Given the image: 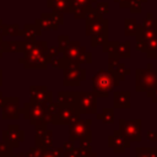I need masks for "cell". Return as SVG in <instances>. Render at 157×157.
Returning <instances> with one entry per match:
<instances>
[{"label": "cell", "instance_id": "50", "mask_svg": "<svg viewBox=\"0 0 157 157\" xmlns=\"http://www.w3.org/2000/svg\"><path fill=\"white\" fill-rule=\"evenodd\" d=\"M0 23H2V20H1V18H0Z\"/></svg>", "mask_w": 157, "mask_h": 157}, {"label": "cell", "instance_id": "40", "mask_svg": "<svg viewBox=\"0 0 157 157\" xmlns=\"http://www.w3.org/2000/svg\"><path fill=\"white\" fill-rule=\"evenodd\" d=\"M40 155H42V150L34 146L28 150V152L26 153V157H40Z\"/></svg>", "mask_w": 157, "mask_h": 157}, {"label": "cell", "instance_id": "6", "mask_svg": "<svg viewBox=\"0 0 157 157\" xmlns=\"http://www.w3.org/2000/svg\"><path fill=\"white\" fill-rule=\"evenodd\" d=\"M141 120L134 119V120H119V131L124 136L125 140L129 142L131 141H141Z\"/></svg>", "mask_w": 157, "mask_h": 157}, {"label": "cell", "instance_id": "43", "mask_svg": "<svg viewBox=\"0 0 157 157\" xmlns=\"http://www.w3.org/2000/svg\"><path fill=\"white\" fill-rule=\"evenodd\" d=\"M147 139L152 142H156L157 141V131H153V130H150L147 132Z\"/></svg>", "mask_w": 157, "mask_h": 157}, {"label": "cell", "instance_id": "45", "mask_svg": "<svg viewBox=\"0 0 157 157\" xmlns=\"http://www.w3.org/2000/svg\"><path fill=\"white\" fill-rule=\"evenodd\" d=\"M4 103H5V97L2 96V93L0 92V108L4 105Z\"/></svg>", "mask_w": 157, "mask_h": 157}, {"label": "cell", "instance_id": "3", "mask_svg": "<svg viewBox=\"0 0 157 157\" xmlns=\"http://www.w3.org/2000/svg\"><path fill=\"white\" fill-rule=\"evenodd\" d=\"M20 113H22L25 119L29 120V123L32 125L48 123L45 104H43V103H34V102L26 103L25 107L22 109H20Z\"/></svg>", "mask_w": 157, "mask_h": 157}, {"label": "cell", "instance_id": "16", "mask_svg": "<svg viewBox=\"0 0 157 157\" xmlns=\"http://www.w3.org/2000/svg\"><path fill=\"white\" fill-rule=\"evenodd\" d=\"M58 104L60 107H78V92H59Z\"/></svg>", "mask_w": 157, "mask_h": 157}, {"label": "cell", "instance_id": "11", "mask_svg": "<svg viewBox=\"0 0 157 157\" xmlns=\"http://www.w3.org/2000/svg\"><path fill=\"white\" fill-rule=\"evenodd\" d=\"M17 97H5V103L1 107V117L6 120L18 119L20 117V103Z\"/></svg>", "mask_w": 157, "mask_h": 157}, {"label": "cell", "instance_id": "23", "mask_svg": "<svg viewBox=\"0 0 157 157\" xmlns=\"http://www.w3.org/2000/svg\"><path fill=\"white\" fill-rule=\"evenodd\" d=\"M139 29V25L135 18H125L124 20V31L126 36H136Z\"/></svg>", "mask_w": 157, "mask_h": 157}, {"label": "cell", "instance_id": "31", "mask_svg": "<svg viewBox=\"0 0 157 157\" xmlns=\"http://www.w3.org/2000/svg\"><path fill=\"white\" fill-rule=\"evenodd\" d=\"M118 43L117 40L113 42H107L105 44H103V52L109 54V56H117V48H118Z\"/></svg>", "mask_w": 157, "mask_h": 157}, {"label": "cell", "instance_id": "34", "mask_svg": "<svg viewBox=\"0 0 157 157\" xmlns=\"http://www.w3.org/2000/svg\"><path fill=\"white\" fill-rule=\"evenodd\" d=\"M70 42V37L69 36H59L58 37V49H59V53L63 54V52L65 50L67 43Z\"/></svg>", "mask_w": 157, "mask_h": 157}, {"label": "cell", "instance_id": "35", "mask_svg": "<svg viewBox=\"0 0 157 157\" xmlns=\"http://www.w3.org/2000/svg\"><path fill=\"white\" fill-rule=\"evenodd\" d=\"M59 108H60V105H59L58 103H54L53 101L45 103V112H47V115H53V114H55V113L59 110Z\"/></svg>", "mask_w": 157, "mask_h": 157}, {"label": "cell", "instance_id": "33", "mask_svg": "<svg viewBox=\"0 0 157 157\" xmlns=\"http://www.w3.org/2000/svg\"><path fill=\"white\" fill-rule=\"evenodd\" d=\"M12 147L10 145H7L6 142L1 141L0 142V157H10L13 152H12Z\"/></svg>", "mask_w": 157, "mask_h": 157}, {"label": "cell", "instance_id": "21", "mask_svg": "<svg viewBox=\"0 0 157 157\" xmlns=\"http://www.w3.org/2000/svg\"><path fill=\"white\" fill-rule=\"evenodd\" d=\"M40 29L38 28V26L34 23V25H26L23 27V29L20 31V36H23L25 37V40L27 42H34L36 37L40 34Z\"/></svg>", "mask_w": 157, "mask_h": 157}, {"label": "cell", "instance_id": "36", "mask_svg": "<svg viewBox=\"0 0 157 157\" xmlns=\"http://www.w3.org/2000/svg\"><path fill=\"white\" fill-rule=\"evenodd\" d=\"M147 50L146 52H153V53H157V32L155 33L153 37H151L148 40H147Z\"/></svg>", "mask_w": 157, "mask_h": 157}, {"label": "cell", "instance_id": "41", "mask_svg": "<svg viewBox=\"0 0 157 157\" xmlns=\"http://www.w3.org/2000/svg\"><path fill=\"white\" fill-rule=\"evenodd\" d=\"M75 148V146H74V142L72 141H66V142H64V145H63V150H64V152H69V151H72Z\"/></svg>", "mask_w": 157, "mask_h": 157}, {"label": "cell", "instance_id": "2", "mask_svg": "<svg viewBox=\"0 0 157 157\" xmlns=\"http://www.w3.org/2000/svg\"><path fill=\"white\" fill-rule=\"evenodd\" d=\"M135 78L136 91L148 93L157 86V70L150 66H147L146 69H136Z\"/></svg>", "mask_w": 157, "mask_h": 157}, {"label": "cell", "instance_id": "22", "mask_svg": "<svg viewBox=\"0 0 157 157\" xmlns=\"http://www.w3.org/2000/svg\"><path fill=\"white\" fill-rule=\"evenodd\" d=\"M80 48H81V44H80L78 40H75V42L70 40V42L67 43L65 50L63 52V54H64V56H66L67 59H70V60L74 63V61L77 59V55H78V53H80Z\"/></svg>", "mask_w": 157, "mask_h": 157}, {"label": "cell", "instance_id": "37", "mask_svg": "<svg viewBox=\"0 0 157 157\" xmlns=\"http://www.w3.org/2000/svg\"><path fill=\"white\" fill-rule=\"evenodd\" d=\"M94 9H96L101 15H105V13H108V11H109V5H108L107 1H97V5H96Z\"/></svg>", "mask_w": 157, "mask_h": 157}, {"label": "cell", "instance_id": "10", "mask_svg": "<svg viewBox=\"0 0 157 157\" xmlns=\"http://www.w3.org/2000/svg\"><path fill=\"white\" fill-rule=\"evenodd\" d=\"M78 107L82 113H97V96L93 92H78Z\"/></svg>", "mask_w": 157, "mask_h": 157}, {"label": "cell", "instance_id": "9", "mask_svg": "<svg viewBox=\"0 0 157 157\" xmlns=\"http://www.w3.org/2000/svg\"><path fill=\"white\" fill-rule=\"evenodd\" d=\"M1 137H2L4 142L10 145L12 148H15V147L20 146L21 141H23L25 134H23L22 130H20L17 124H10L7 126V129L1 132Z\"/></svg>", "mask_w": 157, "mask_h": 157}, {"label": "cell", "instance_id": "46", "mask_svg": "<svg viewBox=\"0 0 157 157\" xmlns=\"http://www.w3.org/2000/svg\"><path fill=\"white\" fill-rule=\"evenodd\" d=\"M10 157H26V155H25V153H16V155L12 153Z\"/></svg>", "mask_w": 157, "mask_h": 157}, {"label": "cell", "instance_id": "32", "mask_svg": "<svg viewBox=\"0 0 157 157\" xmlns=\"http://www.w3.org/2000/svg\"><path fill=\"white\" fill-rule=\"evenodd\" d=\"M18 25H4V36H20Z\"/></svg>", "mask_w": 157, "mask_h": 157}, {"label": "cell", "instance_id": "18", "mask_svg": "<svg viewBox=\"0 0 157 157\" xmlns=\"http://www.w3.org/2000/svg\"><path fill=\"white\" fill-rule=\"evenodd\" d=\"M113 96H114V108L117 109L130 108V92L129 91H115Z\"/></svg>", "mask_w": 157, "mask_h": 157}, {"label": "cell", "instance_id": "28", "mask_svg": "<svg viewBox=\"0 0 157 157\" xmlns=\"http://www.w3.org/2000/svg\"><path fill=\"white\" fill-rule=\"evenodd\" d=\"M107 42H108V32H103V33H98V34L91 36V44H92V47L103 45Z\"/></svg>", "mask_w": 157, "mask_h": 157}, {"label": "cell", "instance_id": "42", "mask_svg": "<svg viewBox=\"0 0 157 157\" xmlns=\"http://www.w3.org/2000/svg\"><path fill=\"white\" fill-rule=\"evenodd\" d=\"M63 157H81L78 151H77V147H75L72 151H69V152H64Z\"/></svg>", "mask_w": 157, "mask_h": 157}, {"label": "cell", "instance_id": "7", "mask_svg": "<svg viewBox=\"0 0 157 157\" xmlns=\"http://www.w3.org/2000/svg\"><path fill=\"white\" fill-rule=\"evenodd\" d=\"M86 78V70L81 66H75L71 64L66 69H64L63 83L65 86H80V82Z\"/></svg>", "mask_w": 157, "mask_h": 157}, {"label": "cell", "instance_id": "24", "mask_svg": "<svg viewBox=\"0 0 157 157\" xmlns=\"http://www.w3.org/2000/svg\"><path fill=\"white\" fill-rule=\"evenodd\" d=\"M97 119L104 124H112L114 121V109L104 108L101 113H97Z\"/></svg>", "mask_w": 157, "mask_h": 157}, {"label": "cell", "instance_id": "44", "mask_svg": "<svg viewBox=\"0 0 157 157\" xmlns=\"http://www.w3.org/2000/svg\"><path fill=\"white\" fill-rule=\"evenodd\" d=\"M147 96H148V97H151V98H152V101H153L155 103H157V86H156L151 92H148V93H147Z\"/></svg>", "mask_w": 157, "mask_h": 157}, {"label": "cell", "instance_id": "14", "mask_svg": "<svg viewBox=\"0 0 157 157\" xmlns=\"http://www.w3.org/2000/svg\"><path fill=\"white\" fill-rule=\"evenodd\" d=\"M86 26H85V32L87 36H93V34H98V33H103V32H108V23L109 21L107 18H98L94 21H85Z\"/></svg>", "mask_w": 157, "mask_h": 157}, {"label": "cell", "instance_id": "39", "mask_svg": "<svg viewBox=\"0 0 157 157\" xmlns=\"http://www.w3.org/2000/svg\"><path fill=\"white\" fill-rule=\"evenodd\" d=\"M59 49H58V47H50V48H48V50H47V53H45V55H47V58H48V60H49V63H50V60H53L54 58H56V56H59Z\"/></svg>", "mask_w": 157, "mask_h": 157}, {"label": "cell", "instance_id": "47", "mask_svg": "<svg viewBox=\"0 0 157 157\" xmlns=\"http://www.w3.org/2000/svg\"><path fill=\"white\" fill-rule=\"evenodd\" d=\"M4 36V23H0V37Z\"/></svg>", "mask_w": 157, "mask_h": 157}, {"label": "cell", "instance_id": "30", "mask_svg": "<svg viewBox=\"0 0 157 157\" xmlns=\"http://www.w3.org/2000/svg\"><path fill=\"white\" fill-rule=\"evenodd\" d=\"M136 155H142L145 157H157V147H136Z\"/></svg>", "mask_w": 157, "mask_h": 157}, {"label": "cell", "instance_id": "27", "mask_svg": "<svg viewBox=\"0 0 157 157\" xmlns=\"http://www.w3.org/2000/svg\"><path fill=\"white\" fill-rule=\"evenodd\" d=\"M139 26L142 29H153V31H157V18H155L152 13H147V16L144 20V22L141 25H139Z\"/></svg>", "mask_w": 157, "mask_h": 157}, {"label": "cell", "instance_id": "49", "mask_svg": "<svg viewBox=\"0 0 157 157\" xmlns=\"http://www.w3.org/2000/svg\"><path fill=\"white\" fill-rule=\"evenodd\" d=\"M1 77H2V70L0 69V86H1Z\"/></svg>", "mask_w": 157, "mask_h": 157}, {"label": "cell", "instance_id": "29", "mask_svg": "<svg viewBox=\"0 0 157 157\" xmlns=\"http://www.w3.org/2000/svg\"><path fill=\"white\" fill-rule=\"evenodd\" d=\"M63 147H50L49 150H43L40 157H63Z\"/></svg>", "mask_w": 157, "mask_h": 157}, {"label": "cell", "instance_id": "4", "mask_svg": "<svg viewBox=\"0 0 157 157\" xmlns=\"http://www.w3.org/2000/svg\"><path fill=\"white\" fill-rule=\"evenodd\" d=\"M80 107H60L59 110L53 114L48 115V123L52 124H71L76 121L81 115Z\"/></svg>", "mask_w": 157, "mask_h": 157}, {"label": "cell", "instance_id": "48", "mask_svg": "<svg viewBox=\"0 0 157 157\" xmlns=\"http://www.w3.org/2000/svg\"><path fill=\"white\" fill-rule=\"evenodd\" d=\"M1 40H2V39H1V37H0V58L2 56V53H4V52H2V48H1Z\"/></svg>", "mask_w": 157, "mask_h": 157}, {"label": "cell", "instance_id": "5", "mask_svg": "<svg viewBox=\"0 0 157 157\" xmlns=\"http://www.w3.org/2000/svg\"><path fill=\"white\" fill-rule=\"evenodd\" d=\"M91 120L90 119H77L76 121L70 124L69 128V139L70 141H81L88 140L91 141V130H90Z\"/></svg>", "mask_w": 157, "mask_h": 157}, {"label": "cell", "instance_id": "38", "mask_svg": "<svg viewBox=\"0 0 157 157\" xmlns=\"http://www.w3.org/2000/svg\"><path fill=\"white\" fill-rule=\"evenodd\" d=\"M146 43H147V42H146L145 39H142V38H140V37L136 36V44H135L136 50L146 53V50H147V44H146Z\"/></svg>", "mask_w": 157, "mask_h": 157}, {"label": "cell", "instance_id": "26", "mask_svg": "<svg viewBox=\"0 0 157 157\" xmlns=\"http://www.w3.org/2000/svg\"><path fill=\"white\" fill-rule=\"evenodd\" d=\"M49 64H52V66L53 67H56V69H60V70H64V69H66L67 66H70L71 64H72V61L70 60V59H67L66 56H56V58H54L53 60H50V63Z\"/></svg>", "mask_w": 157, "mask_h": 157}, {"label": "cell", "instance_id": "25", "mask_svg": "<svg viewBox=\"0 0 157 157\" xmlns=\"http://www.w3.org/2000/svg\"><path fill=\"white\" fill-rule=\"evenodd\" d=\"M131 43L129 40L123 42V43H118V48H117V56L118 58H130V49H131Z\"/></svg>", "mask_w": 157, "mask_h": 157}, {"label": "cell", "instance_id": "19", "mask_svg": "<svg viewBox=\"0 0 157 157\" xmlns=\"http://www.w3.org/2000/svg\"><path fill=\"white\" fill-rule=\"evenodd\" d=\"M97 0H71L72 5V13L76 18H83L85 11Z\"/></svg>", "mask_w": 157, "mask_h": 157}, {"label": "cell", "instance_id": "1", "mask_svg": "<svg viewBox=\"0 0 157 157\" xmlns=\"http://www.w3.org/2000/svg\"><path fill=\"white\" fill-rule=\"evenodd\" d=\"M119 85L120 81L109 70H98V72L92 77L93 93L97 96V98L108 97L109 92Z\"/></svg>", "mask_w": 157, "mask_h": 157}, {"label": "cell", "instance_id": "8", "mask_svg": "<svg viewBox=\"0 0 157 157\" xmlns=\"http://www.w3.org/2000/svg\"><path fill=\"white\" fill-rule=\"evenodd\" d=\"M64 17L61 13L52 12V13H42L39 18L36 20V25L40 31H49V29H58L59 25H61Z\"/></svg>", "mask_w": 157, "mask_h": 157}, {"label": "cell", "instance_id": "15", "mask_svg": "<svg viewBox=\"0 0 157 157\" xmlns=\"http://www.w3.org/2000/svg\"><path fill=\"white\" fill-rule=\"evenodd\" d=\"M47 6L58 13H72L71 0H47Z\"/></svg>", "mask_w": 157, "mask_h": 157}, {"label": "cell", "instance_id": "13", "mask_svg": "<svg viewBox=\"0 0 157 157\" xmlns=\"http://www.w3.org/2000/svg\"><path fill=\"white\" fill-rule=\"evenodd\" d=\"M29 92H31V102L34 103H48L52 101V92L48 91L47 86H31L29 87Z\"/></svg>", "mask_w": 157, "mask_h": 157}, {"label": "cell", "instance_id": "17", "mask_svg": "<svg viewBox=\"0 0 157 157\" xmlns=\"http://www.w3.org/2000/svg\"><path fill=\"white\" fill-rule=\"evenodd\" d=\"M36 146L42 151L53 147V131L45 130L43 132H36Z\"/></svg>", "mask_w": 157, "mask_h": 157}, {"label": "cell", "instance_id": "20", "mask_svg": "<svg viewBox=\"0 0 157 157\" xmlns=\"http://www.w3.org/2000/svg\"><path fill=\"white\" fill-rule=\"evenodd\" d=\"M1 48L4 53H9V52L23 53L26 48V40H1Z\"/></svg>", "mask_w": 157, "mask_h": 157}, {"label": "cell", "instance_id": "12", "mask_svg": "<svg viewBox=\"0 0 157 157\" xmlns=\"http://www.w3.org/2000/svg\"><path fill=\"white\" fill-rule=\"evenodd\" d=\"M108 146L113 148L115 153H124L128 147H130V142L124 139L119 130H115L112 135L108 136Z\"/></svg>", "mask_w": 157, "mask_h": 157}]
</instances>
